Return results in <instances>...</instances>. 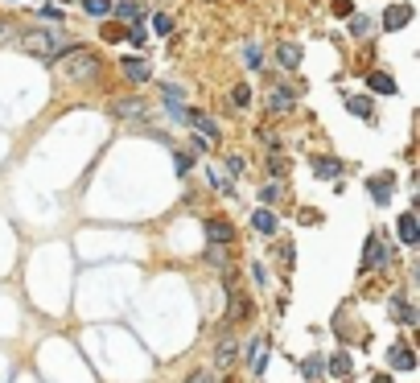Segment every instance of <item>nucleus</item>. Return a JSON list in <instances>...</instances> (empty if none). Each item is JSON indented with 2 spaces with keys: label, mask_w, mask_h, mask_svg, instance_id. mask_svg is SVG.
<instances>
[{
  "label": "nucleus",
  "mask_w": 420,
  "mask_h": 383,
  "mask_svg": "<svg viewBox=\"0 0 420 383\" xmlns=\"http://www.w3.org/2000/svg\"><path fill=\"white\" fill-rule=\"evenodd\" d=\"M367 29H371V21H367V17H354V21H350V33H354V37H363Z\"/></svg>",
  "instance_id": "nucleus-30"
},
{
  "label": "nucleus",
  "mask_w": 420,
  "mask_h": 383,
  "mask_svg": "<svg viewBox=\"0 0 420 383\" xmlns=\"http://www.w3.org/2000/svg\"><path fill=\"white\" fill-rule=\"evenodd\" d=\"M392 264V247L383 243V235H371L367 240V252H363V272H379Z\"/></svg>",
  "instance_id": "nucleus-3"
},
{
  "label": "nucleus",
  "mask_w": 420,
  "mask_h": 383,
  "mask_svg": "<svg viewBox=\"0 0 420 383\" xmlns=\"http://www.w3.org/2000/svg\"><path fill=\"white\" fill-rule=\"evenodd\" d=\"M367 190H371V198L383 206V202L392 198V173H387V177H371V182H367Z\"/></svg>",
  "instance_id": "nucleus-15"
},
{
  "label": "nucleus",
  "mask_w": 420,
  "mask_h": 383,
  "mask_svg": "<svg viewBox=\"0 0 420 383\" xmlns=\"http://www.w3.org/2000/svg\"><path fill=\"white\" fill-rule=\"evenodd\" d=\"M276 58H280L284 71H297V66H301V46H297V42H284V46L276 49Z\"/></svg>",
  "instance_id": "nucleus-10"
},
{
  "label": "nucleus",
  "mask_w": 420,
  "mask_h": 383,
  "mask_svg": "<svg viewBox=\"0 0 420 383\" xmlns=\"http://www.w3.org/2000/svg\"><path fill=\"white\" fill-rule=\"evenodd\" d=\"M392 305H396V313L404 317V322H416V313H412V305H408L404 297H392Z\"/></svg>",
  "instance_id": "nucleus-27"
},
{
  "label": "nucleus",
  "mask_w": 420,
  "mask_h": 383,
  "mask_svg": "<svg viewBox=\"0 0 420 383\" xmlns=\"http://www.w3.org/2000/svg\"><path fill=\"white\" fill-rule=\"evenodd\" d=\"M329 375H334V379H350V355L346 350H338V355L329 359Z\"/></svg>",
  "instance_id": "nucleus-19"
},
{
  "label": "nucleus",
  "mask_w": 420,
  "mask_h": 383,
  "mask_svg": "<svg viewBox=\"0 0 420 383\" xmlns=\"http://www.w3.org/2000/svg\"><path fill=\"white\" fill-rule=\"evenodd\" d=\"M243 58H247V66H252V71H259V49H256V46L243 49Z\"/></svg>",
  "instance_id": "nucleus-32"
},
{
  "label": "nucleus",
  "mask_w": 420,
  "mask_h": 383,
  "mask_svg": "<svg viewBox=\"0 0 420 383\" xmlns=\"http://www.w3.org/2000/svg\"><path fill=\"white\" fill-rule=\"evenodd\" d=\"M83 13L87 17H107L112 13V0H83Z\"/></svg>",
  "instance_id": "nucleus-21"
},
{
  "label": "nucleus",
  "mask_w": 420,
  "mask_h": 383,
  "mask_svg": "<svg viewBox=\"0 0 420 383\" xmlns=\"http://www.w3.org/2000/svg\"><path fill=\"white\" fill-rule=\"evenodd\" d=\"M21 46L29 49V54H37V58H46V62H54V58H62L74 42H70L66 33H49V29H29V33H21Z\"/></svg>",
  "instance_id": "nucleus-1"
},
{
  "label": "nucleus",
  "mask_w": 420,
  "mask_h": 383,
  "mask_svg": "<svg viewBox=\"0 0 420 383\" xmlns=\"http://www.w3.org/2000/svg\"><path fill=\"white\" fill-rule=\"evenodd\" d=\"M259 141L268 144V148H272V153H280V136H276V132H259Z\"/></svg>",
  "instance_id": "nucleus-33"
},
{
  "label": "nucleus",
  "mask_w": 420,
  "mask_h": 383,
  "mask_svg": "<svg viewBox=\"0 0 420 383\" xmlns=\"http://www.w3.org/2000/svg\"><path fill=\"white\" fill-rule=\"evenodd\" d=\"M116 17H124L128 25H140L144 21V8H140L136 0H124V4H116Z\"/></svg>",
  "instance_id": "nucleus-16"
},
{
  "label": "nucleus",
  "mask_w": 420,
  "mask_h": 383,
  "mask_svg": "<svg viewBox=\"0 0 420 383\" xmlns=\"http://www.w3.org/2000/svg\"><path fill=\"white\" fill-rule=\"evenodd\" d=\"M186 383H218V375H214V371H206V367H202V371H194V375H189Z\"/></svg>",
  "instance_id": "nucleus-29"
},
{
  "label": "nucleus",
  "mask_w": 420,
  "mask_h": 383,
  "mask_svg": "<svg viewBox=\"0 0 420 383\" xmlns=\"http://www.w3.org/2000/svg\"><path fill=\"white\" fill-rule=\"evenodd\" d=\"M268 103H272V112H293L297 95H293V91H284V87H276V91L268 95Z\"/></svg>",
  "instance_id": "nucleus-17"
},
{
  "label": "nucleus",
  "mask_w": 420,
  "mask_h": 383,
  "mask_svg": "<svg viewBox=\"0 0 420 383\" xmlns=\"http://www.w3.org/2000/svg\"><path fill=\"white\" fill-rule=\"evenodd\" d=\"M231 99H235V107H247V103H252V87H243V83H239V87L231 91Z\"/></svg>",
  "instance_id": "nucleus-26"
},
{
  "label": "nucleus",
  "mask_w": 420,
  "mask_h": 383,
  "mask_svg": "<svg viewBox=\"0 0 420 383\" xmlns=\"http://www.w3.org/2000/svg\"><path fill=\"white\" fill-rule=\"evenodd\" d=\"M272 177H284V161H280V153L272 157Z\"/></svg>",
  "instance_id": "nucleus-35"
},
{
  "label": "nucleus",
  "mask_w": 420,
  "mask_h": 383,
  "mask_svg": "<svg viewBox=\"0 0 420 383\" xmlns=\"http://www.w3.org/2000/svg\"><path fill=\"white\" fill-rule=\"evenodd\" d=\"M247 313V297H239V293H231V305H227V322H239Z\"/></svg>",
  "instance_id": "nucleus-23"
},
{
  "label": "nucleus",
  "mask_w": 420,
  "mask_h": 383,
  "mask_svg": "<svg viewBox=\"0 0 420 383\" xmlns=\"http://www.w3.org/2000/svg\"><path fill=\"white\" fill-rule=\"evenodd\" d=\"M367 83H371V91H379V95H396V78L383 71H371L367 74Z\"/></svg>",
  "instance_id": "nucleus-13"
},
{
  "label": "nucleus",
  "mask_w": 420,
  "mask_h": 383,
  "mask_svg": "<svg viewBox=\"0 0 420 383\" xmlns=\"http://www.w3.org/2000/svg\"><path fill=\"white\" fill-rule=\"evenodd\" d=\"M112 112H116L119 120H144V99H116V107H112Z\"/></svg>",
  "instance_id": "nucleus-6"
},
{
  "label": "nucleus",
  "mask_w": 420,
  "mask_h": 383,
  "mask_svg": "<svg viewBox=\"0 0 420 383\" xmlns=\"http://www.w3.org/2000/svg\"><path fill=\"white\" fill-rule=\"evenodd\" d=\"M206 240H210V243H231V240H235L231 223H223V218H210V223H206Z\"/></svg>",
  "instance_id": "nucleus-8"
},
{
  "label": "nucleus",
  "mask_w": 420,
  "mask_h": 383,
  "mask_svg": "<svg viewBox=\"0 0 420 383\" xmlns=\"http://www.w3.org/2000/svg\"><path fill=\"white\" fill-rule=\"evenodd\" d=\"M252 227H256L259 235H272V231H276V215H272V211H256V215H252Z\"/></svg>",
  "instance_id": "nucleus-18"
},
{
  "label": "nucleus",
  "mask_w": 420,
  "mask_h": 383,
  "mask_svg": "<svg viewBox=\"0 0 420 383\" xmlns=\"http://www.w3.org/2000/svg\"><path fill=\"white\" fill-rule=\"evenodd\" d=\"M58 62V74L62 78H70V83H83V78H91L95 71H99V58H95L91 49H78V46H70L62 58H54Z\"/></svg>",
  "instance_id": "nucleus-2"
},
{
  "label": "nucleus",
  "mask_w": 420,
  "mask_h": 383,
  "mask_svg": "<svg viewBox=\"0 0 420 383\" xmlns=\"http://www.w3.org/2000/svg\"><path fill=\"white\" fill-rule=\"evenodd\" d=\"M322 371H326V359H322V355H313V359L301 363V375H305V379H317Z\"/></svg>",
  "instance_id": "nucleus-20"
},
{
  "label": "nucleus",
  "mask_w": 420,
  "mask_h": 383,
  "mask_svg": "<svg viewBox=\"0 0 420 383\" xmlns=\"http://www.w3.org/2000/svg\"><path fill=\"white\" fill-rule=\"evenodd\" d=\"M227 173L239 177V173H243V157H227Z\"/></svg>",
  "instance_id": "nucleus-34"
},
{
  "label": "nucleus",
  "mask_w": 420,
  "mask_h": 383,
  "mask_svg": "<svg viewBox=\"0 0 420 383\" xmlns=\"http://www.w3.org/2000/svg\"><path fill=\"white\" fill-rule=\"evenodd\" d=\"M264 363H268V342L256 338V342H252V350H247V367L259 375V371H264Z\"/></svg>",
  "instance_id": "nucleus-14"
},
{
  "label": "nucleus",
  "mask_w": 420,
  "mask_h": 383,
  "mask_svg": "<svg viewBox=\"0 0 420 383\" xmlns=\"http://www.w3.org/2000/svg\"><path fill=\"white\" fill-rule=\"evenodd\" d=\"M8 33H17V29H13L8 21H0V42H8Z\"/></svg>",
  "instance_id": "nucleus-36"
},
{
  "label": "nucleus",
  "mask_w": 420,
  "mask_h": 383,
  "mask_svg": "<svg viewBox=\"0 0 420 383\" xmlns=\"http://www.w3.org/2000/svg\"><path fill=\"white\" fill-rule=\"evenodd\" d=\"M396 231H399V240H404V243H416V240H420V223H416V215H412V211H408V215H399Z\"/></svg>",
  "instance_id": "nucleus-11"
},
{
  "label": "nucleus",
  "mask_w": 420,
  "mask_h": 383,
  "mask_svg": "<svg viewBox=\"0 0 420 383\" xmlns=\"http://www.w3.org/2000/svg\"><path fill=\"white\" fill-rule=\"evenodd\" d=\"M128 42H132V46H144L148 37H144V29H140V25H132V29H128Z\"/></svg>",
  "instance_id": "nucleus-31"
},
{
  "label": "nucleus",
  "mask_w": 420,
  "mask_h": 383,
  "mask_svg": "<svg viewBox=\"0 0 420 383\" xmlns=\"http://www.w3.org/2000/svg\"><path fill=\"white\" fill-rule=\"evenodd\" d=\"M186 124H194L202 132V141H218V124L210 120L206 112H186Z\"/></svg>",
  "instance_id": "nucleus-5"
},
{
  "label": "nucleus",
  "mask_w": 420,
  "mask_h": 383,
  "mask_svg": "<svg viewBox=\"0 0 420 383\" xmlns=\"http://www.w3.org/2000/svg\"><path fill=\"white\" fill-rule=\"evenodd\" d=\"M153 33H157V37L173 33V17H165V13H153Z\"/></svg>",
  "instance_id": "nucleus-24"
},
{
  "label": "nucleus",
  "mask_w": 420,
  "mask_h": 383,
  "mask_svg": "<svg viewBox=\"0 0 420 383\" xmlns=\"http://www.w3.org/2000/svg\"><path fill=\"white\" fill-rule=\"evenodd\" d=\"M412 21V4H392L387 13H383V29L392 33V29H404V25Z\"/></svg>",
  "instance_id": "nucleus-4"
},
{
  "label": "nucleus",
  "mask_w": 420,
  "mask_h": 383,
  "mask_svg": "<svg viewBox=\"0 0 420 383\" xmlns=\"http://www.w3.org/2000/svg\"><path fill=\"white\" fill-rule=\"evenodd\" d=\"M235 359V346L231 342H218V350H214V367H227Z\"/></svg>",
  "instance_id": "nucleus-25"
},
{
  "label": "nucleus",
  "mask_w": 420,
  "mask_h": 383,
  "mask_svg": "<svg viewBox=\"0 0 420 383\" xmlns=\"http://www.w3.org/2000/svg\"><path fill=\"white\" fill-rule=\"evenodd\" d=\"M119 71L128 74L132 83H148V66H144L140 58H119Z\"/></svg>",
  "instance_id": "nucleus-12"
},
{
  "label": "nucleus",
  "mask_w": 420,
  "mask_h": 383,
  "mask_svg": "<svg viewBox=\"0 0 420 383\" xmlns=\"http://www.w3.org/2000/svg\"><path fill=\"white\" fill-rule=\"evenodd\" d=\"M313 173L326 177V182H334V177H342V161H334V157H313Z\"/></svg>",
  "instance_id": "nucleus-9"
},
{
  "label": "nucleus",
  "mask_w": 420,
  "mask_h": 383,
  "mask_svg": "<svg viewBox=\"0 0 420 383\" xmlns=\"http://www.w3.org/2000/svg\"><path fill=\"white\" fill-rule=\"evenodd\" d=\"M346 107L354 112V116H363V120H371V99H367V95H354V99H346Z\"/></svg>",
  "instance_id": "nucleus-22"
},
{
  "label": "nucleus",
  "mask_w": 420,
  "mask_h": 383,
  "mask_svg": "<svg viewBox=\"0 0 420 383\" xmlns=\"http://www.w3.org/2000/svg\"><path fill=\"white\" fill-rule=\"evenodd\" d=\"M387 363H392L396 371H412V367H416V359H412V350H408L404 342H396V346L387 350Z\"/></svg>",
  "instance_id": "nucleus-7"
},
{
  "label": "nucleus",
  "mask_w": 420,
  "mask_h": 383,
  "mask_svg": "<svg viewBox=\"0 0 420 383\" xmlns=\"http://www.w3.org/2000/svg\"><path fill=\"white\" fill-rule=\"evenodd\" d=\"M173 165H177V177H186L189 165H194V157H186V153H173Z\"/></svg>",
  "instance_id": "nucleus-28"
}]
</instances>
